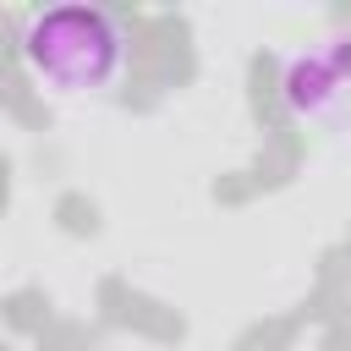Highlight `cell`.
<instances>
[{"label":"cell","instance_id":"1","mask_svg":"<svg viewBox=\"0 0 351 351\" xmlns=\"http://www.w3.org/2000/svg\"><path fill=\"white\" fill-rule=\"evenodd\" d=\"M126 44H132L126 22L104 5H49V11H33L22 27L27 66L60 93L104 88L126 66Z\"/></svg>","mask_w":351,"mask_h":351}]
</instances>
